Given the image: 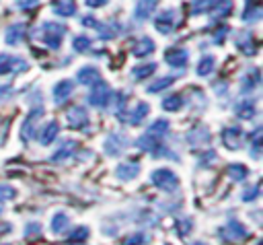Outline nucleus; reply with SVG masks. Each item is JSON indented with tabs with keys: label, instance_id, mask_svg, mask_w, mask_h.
<instances>
[{
	"label": "nucleus",
	"instance_id": "1",
	"mask_svg": "<svg viewBox=\"0 0 263 245\" xmlns=\"http://www.w3.org/2000/svg\"><path fill=\"white\" fill-rule=\"evenodd\" d=\"M66 33H68V27L66 25H62L58 21H45V23H41L33 31V37L39 39V41H43L49 49H58L62 45V39H64Z\"/></svg>",
	"mask_w": 263,
	"mask_h": 245
},
{
	"label": "nucleus",
	"instance_id": "2",
	"mask_svg": "<svg viewBox=\"0 0 263 245\" xmlns=\"http://www.w3.org/2000/svg\"><path fill=\"white\" fill-rule=\"evenodd\" d=\"M150 181H152V185H156L158 189H162L166 194H173V191L179 189V177L171 169H166V167L152 171L150 173Z\"/></svg>",
	"mask_w": 263,
	"mask_h": 245
},
{
	"label": "nucleus",
	"instance_id": "3",
	"mask_svg": "<svg viewBox=\"0 0 263 245\" xmlns=\"http://www.w3.org/2000/svg\"><path fill=\"white\" fill-rule=\"evenodd\" d=\"M220 237L226 239V241H230V243H240V241H245V239L249 237V231H247V226H245L240 220L230 218V220L220 229Z\"/></svg>",
	"mask_w": 263,
	"mask_h": 245
},
{
	"label": "nucleus",
	"instance_id": "4",
	"mask_svg": "<svg viewBox=\"0 0 263 245\" xmlns=\"http://www.w3.org/2000/svg\"><path fill=\"white\" fill-rule=\"evenodd\" d=\"M177 25H179V10H175V8H166V10H162V12L156 16V21H154L156 31L162 33V35L173 33V31L177 29Z\"/></svg>",
	"mask_w": 263,
	"mask_h": 245
},
{
	"label": "nucleus",
	"instance_id": "5",
	"mask_svg": "<svg viewBox=\"0 0 263 245\" xmlns=\"http://www.w3.org/2000/svg\"><path fill=\"white\" fill-rule=\"evenodd\" d=\"M27 68H29V64L21 56L0 54V74H16V72H25Z\"/></svg>",
	"mask_w": 263,
	"mask_h": 245
},
{
	"label": "nucleus",
	"instance_id": "6",
	"mask_svg": "<svg viewBox=\"0 0 263 245\" xmlns=\"http://www.w3.org/2000/svg\"><path fill=\"white\" fill-rule=\"evenodd\" d=\"M111 99H113V89L105 82H97L92 86V93L88 95V103L95 107H101V109H105L111 103Z\"/></svg>",
	"mask_w": 263,
	"mask_h": 245
},
{
	"label": "nucleus",
	"instance_id": "7",
	"mask_svg": "<svg viewBox=\"0 0 263 245\" xmlns=\"http://www.w3.org/2000/svg\"><path fill=\"white\" fill-rule=\"evenodd\" d=\"M66 119H68V126L74 130H84V132L88 130V111L82 105H72L66 111Z\"/></svg>",
	"mask_w": 263,
	"mask_h": 245
},
{
	"label": "nucleus",
	"instance_id": "8",
	"mask_svg": "<svg viewBox=\"0 0 263 245\" xmlns=\"http://www.w3.org/2000/svg\"><path fill=\"white\" fill-rule=\"evenodd\" d=\"M41 115H43V103H35V107L31 109V113L27 115V119L23 121V128H21V136L25 142L35 136V126H37Z\"/></svg>",
	"mask_w": 263,
	"mask_h": 245
},
{
	"label": "nucleus",
	"instance_id": "9",
	"mask_svg": "<svg viewBox=\"0 0 263 245\" xmlns=\"http://www.w3.org/2000/svg\"><path fill=\"white\" fill-rule=\"evenodd\" d=\"M127 146H129V138H127L125 134H121V132L107 136V140H105V144H103V148H105V152H107L109 156H117V154H121Z\"/></svg>",
	"mask_w": 263,
	"mask_h": 245
},
{
	"label": "nucleus",
	"instance_id": "10",
	"mask_svg": "<svg viewBox=\"0 0 263 245\" xmlns=\"http://www.w3.org/2000/svg\"><path fill=\"white\" fill-rule=\"evenodd\" d=\"M222 142L226 148L230 150H238L242 144H245V136H242V130L238 126H228L222 130Z\"/></svg>",
	"mask_w": 263,
	"mask_h": 245
},
{
	"label": "nucleus",
	"instance_id": "11",
	"mask_svg": "<svg viewBox=\"0 0 263 245\" xmlns=\"http://www.w3.org/2000/svg\"><path fill=\"white\" fill-rule=\"evenodd\" d=\"M189 60V51L185 47H171L164 51V62L171 68H185Z\"/></svg>",
	"mask_w": 263,
	"mask_h": 245
},
{
	"label": "nucleus",
	"instance_id": "12",
	"mask_svg": "<svg viewBox=\"0 0 263 245\" xmlns=\"http://www.w3.org/2000/svg\"><path fill=\"white\" fill-rule=\"evenodd\" d=\"M72 93H74V82L72 80H60L53 89H51V97H53V103L55 105H64L70 97H72Z\"/></svg>",
	"mask_w": 263,
	"mask_h": 245
},
{
	"label": "nucleus",
	"instance_id": "13",
	"mask_svg": "<svg viewBox=\"0 0 263 245\" xmlns=\"http://www.w3.org/2000/svg\"><path fill=\"white\" fill-rule=\"evenodd\" d=\"M140 175V163L138 161H127V163H121L117 165L115 169V177L121 179V181H132Z\"/></svg>",
	"mask_w": 263,
	"mask_h": 245
},
{
	"label": "nucleus",
	"instance_id": "14",
	"mask_svg": "<svg viewBox=\"0 0 263 245\" xmlns=\"http://www.w3.org/2000/svg\"><path fill=\"white\" fill-rule=\"evenodd\" d=\"M156 4H158V0H138L134 6V21H138V23L148 21V16L156 10Z\"/></svg>",
	"mask_w": 263,
	"mask_h": 245
},
{
	"label": "nucleus",
	"instance_id": "15",
	"mask_svg": "<svg viewBox=\"0 0 263 245\" xmlns=\"http://www.w3.org/2000/svg\"><path fill=\"white\" fill-rule=\"evenodd\" d=\"M25 33H27V25L25 23H12L4 31V41L8 45H16V43H21L25 39Z\"/></svg>",
	"mask_w": 263,
	"mask_h": 245
},
{
	"label": "nucleus",
	"instance_id": "16",
	"mask_svg": "<svg viewBox=\"0 0 263 245\" xmlns=\"http://www.w3.org/2000/svg\"><path fill=\"white\" fill-rule=\"evenodd\" d=\"M76 78H78V82L84 84V86H95L97 82H101V72H99V68H95V66H82V68L76 72Z\"/></svg>",
	"mask_w": 263,
	"mask_h": 245
},
{
	"label": "nucleus",
	"instance_id": "17",
	"mask_svg": "<svg viewBox=\"0 0 263 245\" xmlns=\"http://www.w3.org/2000/svg\"><path fill=\"white\" fill-rule=\"evenodd\" d=\"M234 8V2L232 0H214L212 2V8H210V14H212V21H222L226 19Z\"/></svg>",
	"mask_w": 263,
	"mask_h": 245
},
{
	"label": "nucleus",
	"instance_id": "18",
	"mask_svg": "<svg viewBox=\"0 0 263 245\" xmlns=\"http://www.w3.org/2000/svg\"><path fill=\"white\" fill-rule=\"evenodd\" d=\"M234 43L245 56H255L257 54V41L251 33H238V37H234Z\"/></svg>",
	"mask_w": 263,
	"mask_h": 245
},
{
	"label": "nucleus",
	"instance_id": "19",
	"mask_svg": "<svg viewBox=\"0 0 263 245\" xmlns=\"http://www.w3.org/2000/svg\"><path fill=\"white\" fill-rule=\"evenodd\" d=\"M148 113H150V105L140 101V103H136L134 109H129V113H125V121L132 126H140Z\"/></svg>",
	"mask_w": 263,
	"mask_h": 245
},
{
	"label": "nucleus",
	"instance_id": "20",
	"mask_svg": "<svg viewBox=\"0 0 263 245\" xmlns=\"http://www.w3.org/2000/svg\"><path fill=\"white\" fill-rule=\"evenodd\" d=\"M210 140H212V136H210V130L205 126H197L191 132H187V142L191 146H201V144H208Z\"/></svg>",
	"mask_w": 263,
	"mask_h": 245
},
{
	"label": "nucleus",
	"instance_id": "21",
	"mask_svg": "<svg viewBox=\"0 0 263 245\" xmlns=\"http://www.w3.org/2000/svg\"><path fill=\"white\" fill-rule=\"evenodd\" d=\"M154 49H156V43H154L150 37H140V39L132 45V56L144 58V56H150Z\"/></svg>",
	"mask_w": 263,
	"mask_h": 245
},
{
	"label": "nucleus",
	"instance_id": "22",
	"mask_svg": "<svg viewBox=\"0 0 263 245\" xmlns=\"http://www.w3.org/2000/svg\"><path fill=\"white\" fill-rule=\"evenodd\" d=\"M78 148V142L76 140H66L51 156H49V161L51 163H62V161H66V159H70L72 154H74V150Z\"/></svg>",
	"mask_w": 263,
	"mask_h": 245
},
{
	"label": "nucleus",
	"instance_id": "23",
	"mask_svg": "<svg viewBox=\"0 0 263 245\" xmlns=\"http://www.w3.org/2000/svg\"><path fill=\"white\" fill-rule=\"evenodd\" d=\"M58 132H60V124H58L55 119H51V121H47V124L43 126V130L39 132V144H43V146H47V144H51V142L55 140V136H58Z\"/></svg>",
	"mask_w": 263,
	"mask_h": 245
},
{
	"label": "nucleus",
	"instance_id": "24",
	"mask_svg": "<svg viewBox=\"0 0 263 245\" xmlns=\"http://www.w3.org/2000/svg\"><path fill=\"white\" fill-rule=\"evenodd\" d=\"M51 10H53V14L68 19V16L76 14V4L72 0H53L51 2Z\"/></svg>",
	"mask_w": 263,
	"mask_h": 245
},
{
	"label": "nucleus",
	"instance_id": "25",
	"mask_svg": "<svg viewBox=\"0 0 263 245\" xmlns=\"http://www.w3.org/2000/svg\"><path fill=\"white\" fill-rule=\"evenodd\" d=\"M261 14H263L261 4H259L257 0H251V2L245 6V10H242V21H245V23H257V21L261 19Z\"/></svg>",
	"mask_w": 263,
	"mask_h": 245
},
{
	"label": "nucleus",
	"instance_id": "26",
	"mask_svg": "<svg viewBox=\"0 0 263 245\" xmlns=\"http://www.w3.org/2000/svg\"><path fill=\"white\" fill-rule=\"evenodd\" d=\"M259 82H261L259 70H257V68H251V70H247V74H245V78H242L240 91H242V93H251V91H255V89L259 86Z\"/></svg>",
	"mask_w": 263,
	"mask_h": 245
},
{
	"label": "nucleus",
	"instance_id": "27",
	"mask_svg": "<svg viewBox=\"0 0 263 245\" xmlns=\"http://www.w3.org/2000/svg\"><path fill=\"white\" fill-rule=\"evenodd\" d=\"M214 66H216V58L210 56V54H205V56H201V60L197 62L195 72H197V76H210L212 70H214Z\"/></svg>",
	"mask_w": 263,
	"mask_h": 245
},
{
	"label": "nucleus",
	"instance_id": "28",
	"mask_svg": "<svg viewBox=\"0 0 263 245\" xmlns=\"http://www.w3.org/2000/svg\"><path fill=\"white\" fill-rule=\"evenodd\" d=\"M95 29L99 31V37L105 39V41L117 37V33H119V25L117 23H97Z\"/></svg>",
	"mask_w": 263,
	"mask_h": 245
},
{
	"label": "nucleus",
	"instance_id": "29",
	"mask_svg": "<svg viewBox=\"0 0 263 245\" xmlns=\"http://www.w3.org/2000/svg\"><path fill=\"white\" fill-rule=\"evenodd\" d=\"M234 111H236V117L238 119H251L255 113H257V109H255V101H242V103H238L236 107H234Z\"/></svg>",
	"mask_w": 263,
	"mask_h": 245
},
{
	"label": "nucleus",
	"instance_id": "30",
	"mask_svg": "<svg viewBox=\"0 0 263 245\" xmlns=\"http://www.w3.org/2000/svg\"><path fill=\"white\" fill-rule=\"evenodd\" d=\"M173 80H175V76L173 74H168V76H160V78H156L154 82H150L148 86H146V93H160V91H164V89H168L171 84H173Z\"/></svg>",
	"mask_w": 263,
	"mask_h": 245
},
{
	"label": "nucleus",
	"instance_id": "31",
	"mask_svg": "<svg viewBox=\"0 0 263 245\" xmlns=\"http://www.w3.org/2000/svg\"><path fill=\"white\" fill-rule=\"evenodd\" d=\"M226 175H228L232 181H242V179H247L249 169H247L245 165H240V163H232V165L226 167Z\"/></svg>",
	"mask_w": 263,
	"mask_h": 245
},
{
	"label": "nucleus",
	"instance_id": "32",
	"mask_svg": "<svg viewBox=\"0 0 263 245\" xmlns=\"http://www.w3.org/2000/svg\"><path fill=\"white\" fill-rule=\"evenodd\" d=\"M160 107H162L164 111H179V109L183 107V97H181L179 93L168 95V97H164V99H162Z\"/></svg>",
	"mask_w": 263,
	"mask_h": 245
},
{
	"label": "nucleus",
	"instance_id": "33",
	"mask_svg": "<svg viewBox=\"0 0 263 245\" xmlns=\"http://www.w3.org/2000/svg\"><path fill=\"white\" fill-rule=\"evenodd\" d=\"M154 70H156V64H154V62H150V64H140V66L132 68V78H134V80H142V78L150 76Z\"/></svg>",
	"mask_w": 263,
	"mask_h": 245
},
{
	"label": "nucleus",
	"instance_id": "34",
	"mask_svg": "<svg viewBox=\"0 0 263 245\" xmlns=\"http://www.w3.org/2000/svg\"><path fill=\"white\" fill-rule=\"evenodd\" d=\"M70 224V220H68V216L64 214V212H58L53 218H51V233H55V235H60V233H64L66 231V226Z\"/></svg>",
	"mask_w": 263,
	"mask_h": 245
},
{
	"label": "nucleus",
	"instance_id": "35",
	"mask_svg": "<svg viewBox=\"0 0 263 245\" xmlns=\"http://www.w3.org/2000/svg\"><path fill=\"white\" fill-rule=\"evenodd\" d=\"M90 45H92V41H90V37H88V35H76V37H74V41H72V47H74V51H78V54L88 51V49H90Z\"/></svg>",
	"mask_w": 263,
	"mask_h": 245
},
{
	"label": "nucleus",
	"instance_id": "36",
	"mask_svg": "<svg viewBox=\"0 0 263 245\" xmlns=\"http://www.w3.org/2000/svg\"><path fill=\"white\" fill-rule=\"evenodd\" d=\"M166 132H168V119H156V121L150 124V128H148V134L158 136V138H162Z\"/></svg>",
	"mask_w": 263,
	"mask_h": 245
},
{
	"label": "nucleus",
	"instance_id": "37",
	"mask_svg": "<svg viewBox=\"0 0 263 245\" xmlns=\"http://www.w3.org/2000/svg\"><path fill=\"white\" fill-rule=\"evenodd\" d=\"M212 2H214V0H193V2H191V14H203V12H210Z\"/></svg>",
	"mask_w": 263,
	"mask_h": 245
},
{
	"label": "nucleus",
	"instance_id": "38",
	"mask_svg": "<svg viewBox=\"0 0 263 245\" xmlns=\"http://www.w3.org/2000/svg\"><path fill=\"white\" fill-rule=\"evenodd\" d=\"M191 229H193V220H191V218H181V220H177V231H179V237H187Z\"/></svg>",
	"mask_w": 263,
	"mask_h": 245
},
{
	"label": "nucleus",
	"instance_id": "39",
	"mask_svg": "<svg viewBox=\"0 0 263 245\" xmlns=\"http://www.w3.org/2000/svg\"><path fill=\"white\" fill-rule=\"evenodd\" d=\"M14 196H16V189H14L12 185H6V183L0 185V202H8V200H12Z\"/></svg>",
	"mask_w": 263,
	"mask_h": 245
},
{
	"label": "nucleus",
	"instance_id": "40",
	"mask_svg": "<svg viewBox=\"0 0 263 245\" xmlns=\"http://www.w3.org/2000/svg\"><path fill=\"white\" fill-rule=\"evenodd\" d=\"M88 237V229L86 226H76L70 235H68V239H72V241H84Z\"/></svg>",
	"mask_w": 263,
	"mask_h": 245
},
{
	"label": "nucleus",
	"instance_id": "41",
	"mask_svg": "<svg viewBox=\"0 0 263 245\" xmlns=\"http://www.w3.org/2000/svg\"><path fill=\"white\" fill-rule=\"evenodd\" d=\"M146 241V235L144 233H134V235H129V237H125V245H142Z\"/></svg>",
	"mask_w": 263,
	"mask_h": 245
},
{
	"label": "nucleus",
	"instance_id": "42",
	"mask_svg": "<svg viewBox=\"0 0 263 245\" xmlns=\"http://www.w3.org/2000/svg\"><path fill=\"white\" fill-rule=\"evenodd\" d=\"M257 196H259V185H251L249 189L242 191V200H245V202H253Z\"/></svg>",
	"mask_w": 263,
	"mask_h": 245
},
{
	"label": "nucleus",
	"instance_id": "43",
	"mask_svg": "<svg viewBox=\"0 0 263 245\" xmlns=\"http://www.w3.org/2000/svg\"><path fill=\"white\" fill-rule=\"evenodd\" d=\"M12 95H14V91H12V86H10V84H0V103L8 101Z\"/></svg>",
	"mask_w": 263,
	"mask_h": 245
},
{
	"label": "nucleus",
	"instance_id": "44",
	"mask_svg": "<svg viewBox=\"0 0 263 245\" xmlns=\"http://www.w3.org/2000/svg\"><path fill=\"white\" fill-rule=\"evenodd\" d=\"M226 33H228V27H226V25H222V27H220V29H218V31L214 33V37H216L214 41H216V43H222V41H224V35H226Z\"/></svg>",
	"mask_w": 263,
	"mask_h": 245
},
{
	"label": "nucleus",
	"instance_id": "45",
	"mask_svg": "<svg viewBox=\"0 0 263 245\" xmlns=\"http://www.w3.org/2000/svg\"><path fill=\"white\" fill-rule=\"evenodd\" d=\"M80 25H84V27H97V19H95V16H90V14L80 16Z\"/></svg>",
	"mask_w": 263,
	"mask_h": 245
},
{
	"label": "nucleus",
	"instance_id": "46",
	"mask_svg": "<svg viewBox=\"0 0 263 245\" xmlns=\"http://www.w3.org/2000/svg\"><path fill=\"white\" fill-rule=\"evenodd\" d=\"M39 0H16V6L18 8H35Z\"/></svg>",
	"mask_w": 263,
	"mask_h": 245
},
{
	"label": "nucleus",
	"instance_id": "47",
	"mask_svg": "<svg viewBox=\"0 0 263 245\" xmlns=\"http://www.w3.org/2000/svg\"><path fill=\"white\" fill-rule=\"evenodd\" d=\"M109 0H84V4L88 6V8H99V6H105Z\"/></svg>",
	"mask_w": 263,
	"mask_h": 245
},
{
	"label": "nucleus",
	"instance_id": "48",
	"mask_svg": "<svg viewBox=\"0 0 263 245\" xmlns=\"http://www.w3.org/2000/svg\"><path fill=\"white\" fill-rule=\"evenodd\" d=\"M193 245H205V243H203V241H197V243H193Z\"/></svg>",
	"mask_w": 263,
	"mask_h": 245
},
{
	"label": "nucleus",
	"instance_id": "49",
	"mask_svg": "<svg viewBox=\"0 0 263 245\" xmlns=\"http://www.w3.org/2000/svg\"><path fill=\"white\" fill-rule=\"evenodd\" d=\"M0 214H2V204H0Z\"/></svg>",
	"mask_w": 263,
	"mask_h": 245
}]
</instances>
